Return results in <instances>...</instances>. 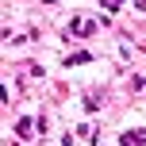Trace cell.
Here are the masks:
<instances>
[{
  "label": "cell",
  "mask_w": 146,
  "mask_h": 146,
  "mask_svg": "<svg viewBox=\"0 0 146 146\" xmlns=\"http://www.w3.org/2000/svg\"><path fill=\"white\" fill-rule=\"evenodd\" d=\"M123 142H127V146H146V135H139V131H123Z\"/></svg>",
  "instance_id": "1"
}]
</instances>
